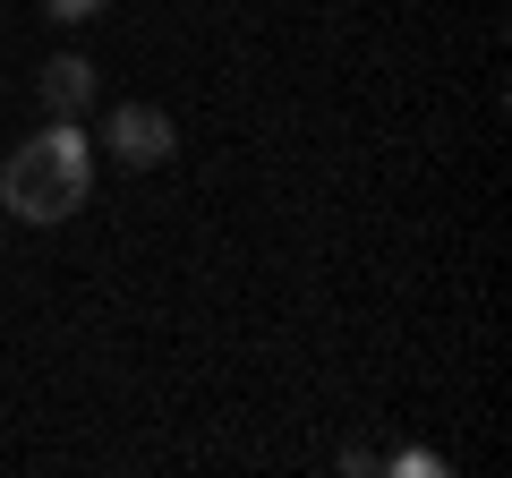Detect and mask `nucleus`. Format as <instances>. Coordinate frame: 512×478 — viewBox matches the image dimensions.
<instances>
[{
	"label": "nucleus",
	"instance_id": "1",
	"mask_svg": "<svg viewBox=\"0 0 512 478\" xmlns=\"http://www.w3.org/2000/svg\"><path fill=\"white\" fill-rule=\"evenodd\" d=\"M86 197H94V146L77 137V120H52L0 163V205L18 222H69Z\"/></svg>",
	"mask_w": 512,
	"mask_h": 478
},
{
	"label": "nucleus",
	"instance_id": "2",
	"mask_svg": "<svg viewBox=\"0 0 512 478\" xmlns=\"http://www.w3.org/2000/svg\"><path fill=\"white\" fill-rule=\"evenodd\" d=\"M103 146H111V163H128V171H154V163H171L180 129H171V111H163V103H111V120H103Z\"/></svg>",
	"mask_w": 512,
	"mask_h": 478
},
{
	"label": "nucleus",
	"instance_id": "4",
	"mask_svg": "<svg viewBox=\"0 0 512 478\" xmlns=\"http://www.w3.org/2000/svg\"><path fill=\"white\" fill-rule=\"evenodd\" d=\"M43 9H52V18H60V26H86V18H103L111 0H43Z\"/></svg>",
	"mask_w": 512,
	"mask_h": 478
},
{
	"label": "nucleus",
	"instance_id": "3",
	"mask_svg": "<svg viewBox=\"0 0 512 478\" xmlns=\"http://www.w3.org/2000/svg\"><path fill=\"white\" fill-rule=\"evenodd\" d=\"M43 111L52 120H77V111H94V60L86 52H60V60H43Z\"/></svg>",
	"mask_w": 512,
	"mask_h": 478
}]
</instances>
